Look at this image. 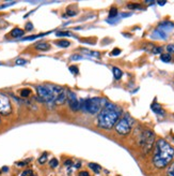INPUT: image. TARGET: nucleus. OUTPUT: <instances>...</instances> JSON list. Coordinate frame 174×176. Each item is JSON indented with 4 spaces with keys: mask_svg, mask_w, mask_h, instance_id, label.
I'll list each match as a JSON object with an SVG mask.
<instances>
[{
    "mask_svg": "<svg viewBox=\"0 0 174 176\" xmlns=\"http://www.w3.org/2000/svg\"><path fill=\"white\" fill-rule=\"evenodd\" d=\"M121 115H122L121 107L111 102H107V104L98 113L97 127L103 130H110L116 125Z\"/></svg>",
    "mask_w": 174,
    "mask_h": 176,
    "instance_id": "obj_1",
    "label": "nucleus"
},
{
    "mask_svg": "<svg viewBox=\"0 0 174 176\" xmlns=\"http://www.w3.org/2000/svg\"><path fill=\"white\" fill-rule=\"evenodd\" d=\"M174 159V147L166 140L159 139L155 144V152L153 155V164L157 169L168 167Z\"/></svg>",
    "mask_w": 174,
    "mask_h": 176,
    "instance_id": "obj_2",
    "label": "nucleus"
},
{
    "mask_svg": "<svg viewBox=\"0 0 174 176\" xmlns=\"http://www.w3.org/2000/svg\"><path fill=\"white\" fill-rule=\"evenodd\" d=\"M106 99L99 97H93L83 100H79V110H81L83 113H88L91 115L97 114L102 111L103 107L107 104Z\"/></svg>",
    "mask_w": 174,
    "mask_h": 176,
    "instance_id": "obj_3",
    "label": "nucleus"
},
{
    "mask_svg": "<svg viewBox=\"0 0 174 176\" xmlns=\"http://www.w3.org/2000/svg\"><path fill=\"white\" fill-rule=\"evenodd\" d=\"M63 90V87L52 84H43L36 86L37 96L44 102L47 103H55L57 96Z\"/></svg>",
    "mask_w": 174,
    "mask_h": 176,
    "instance_id": "obj_4",
    "label": "nucleus"
},
{
    "mask_svg": "<svg viewBox=\"0 0 174 176\" xmlns=\"http://www.w3.org/2000/svg\"><path fill=\"white\" fill-rule=\"evenodd\" d=\"M133 123H135V120L133 118L126 114L124 115L122 118H120L119 121L116 123V125L114 126V129L115 131L120 134V135H127L131 129H132V126H133Z\"/></svg>",
    "mask_w": 174,
    "mask_h": 176,
    "instance_id": "obj_5",
    "label": "nucleus"
},
{
    "mask_svg": "<svg viewBox=\"0 0 174 176\" xmlns=\"http://www.w3.org/2000/svg\"><path fill=\"white\" fill-rule=\"evenodd\" d=\"M154 142H155V134L153 131L151 130H145L143 131L140 137H139V145L142 147V149L145 154H148L151 152V149L154 146Z\"/></svg>",
    "mask_w": 174,
    "mask_h": 176,
    "instance_id": "obj_6",
    "label": "nucleus"
},
{
    "mask_svg": "<svg viewBox=\"0 0 174 176\" xmlns=\"http://www.w3.org/2000/svg\"><path fill=\"white\" fill-rule=\"evenodd\" d=\"M12 113V104L5 93L0 92V114L9 115Z\"/></svg>",
    "mask_w": 174,
    "mask_h": 176,
    "instance_id": "obj_7",
    "label": "nucleus"
},
{
    "mask_svg": "<svg viewBox=\"0 0 174 176\" xmlns=\"http://www.w3.org/2000/svg\"><path fill=\"white\" fill-rule=\"evenodd\" d=\"M66 102H68L70 109L73 112L79 111V100H78L75 92H73L71 90H68V101Z\"/></svg>",
    "mask_w": 174,
    "mask_h": 176,
    "instance_id": "obj_8",
    "label": "nucleus"
},
{
    "mask_svg": "<svg viewBox=\"0 0 174 176\" xmlns=\"http://www.w3.org/2000/svg\"><path fill=\"white\" fill-rule=\"evenodd\" d=\"M66 101H68V91H66V90L63 88V90L57 96L56 101H55V104H57V105H62V104H64Z\"/></svg>",
    "mask_w": 174,
    "mask_h": 176,
    "instance_id": "obj_9",
    "label": "nucleus"
},
{
    "mask_svg": "<svg viewBox=\"0 0 174 176\" xmlns=\"http://www.w3.org/2000/svg\"><path fill=\"white\" fill-rule=\"evenodd\" d=\"M174 28V24L171 23V22H162L160 23L159 26H158V29L161 30L164 32H167V31H170Z\"/></svg>",
    "mask_w": 174,
    "mask_h": 176,
    "instance_id": "obj_10",
    "label": "nucleus"
},
{
    "mask_svg": "<svg viewBox=\"0 0 174 176\" xmlns=\"http://www.w3.org/2000/svg\"><path fill=\"white\" fill-rule=\"evenodd\" d=\"M167 37H168V34L166 32L159 30V29L154 30V32L151 34V38L155 39V40H165V39H167Z\"/></svg>",
    "mask_w": 174,
    "mask_h": 176,
    "instance_id": "obj_11",
    "label": "nucleus"
},
{
    "mask_svg": "<svg viewBox=\"0 0 174 176\" xmlns=\"http://www.w3.org/2000/svg\"><path fill=\"white\" fill-rule=\"evenodd\" d=\"M151 109H152V111H153L155 114H157V115H161V116L165 115V111H164V109H162V107L160 106V104L157 103V102L152 103Z\"/></svg>",
    "mask_w": 174,
    "mask_h": 176,
    "instance_id": "obj_12",
    "label": "nucleus"
},
{
    "mask_svg": "<svg viewBox=\"0 0 174 176\" xmlns=\"http://www.w3.org/2000/svg\"><path fill=\"white\" fill-rule=\"evenodd\" d=\"M10 34H11V37L15 38V39H18V38H21V39H23V37H24V34H25V31H24L23 29L18 28V27H16V28H14V29L11 30Z\"/></svg>",
    "mask_w": 174,
    "mask_h": 176,
    "instance_id": "obj_13",
    "label": "nucleus"
},
{
    "mask_svg": "<svg viewBox=\"0 0 174 176\" xmlns=\"http://www.w3.org/2000/svg\"><path fill=\"white\" fill-rule=\"evenodd\" d=\"M34 47H35V49L41 51V52H46V51L50 49V45L47 42H40V43L35 44Z\"/></svg>",
    "mask_w": 174,
    "mask_h": 176,
    "instance_id": "obj_14",
    "label": "nucleus"
},
{
    "mask_svg": "<svg viewBox=\"0 0 174 176\" xmlns=\"http://www.w3.org/2000/svg\"><path fill=\"white\" fill-rule=\"evenodd\" d=\"M50 32H44V33H41V34H35V36H29V37H25L21 39V41H33V40H36L38 38H42L46 34H49Z\"/></svg>",
    "mask_w": 174,
    "mask_h": 176,
    "instance_id": "obj_15",
    "label": "nucleus"
},
{
    "mask_svg": "<svg viewBox=\"0 0 174 176\" xmlns=\"http://www.w3.org/2000/svg\"><path fill=\"white\" fill-rule=\"evenodd\" d=\"M88 167H89L93 172H94L95 174H99L100 171H102V167H100L99 164H97V163H94V162H91V163H89Z\"/></svg>",
    "mask_w": 174,
    "mask_h": 176,
    "instance_id": "obj_16",
    "label": "nucleus"
},
{
    "mask_svg": "<svg viewBox=\"0 0 174 176\" xmlns=\"http://www.w3.org/2000/svg\"><path fill=\"white\" fill-rule=\"evenodd\" d=\"M55 44H56L57 46H59V47H63V48H65V47H69V46L71 45V42L69 41V40L63 39V40H59V41L55 42Z\"/></svg>",
    "mask_w": 174,
    "mask_h": 176,
    "instance_id": "obj_17",
    "label": "nucleus"
},
{
    "mask_svg": "<svg viewBox=\"0 0 174 176\" xmlns=\"http://www.w3.org/2000/svg\"><path fill=\"white\" fill-rule=\"evenodd\" d=\"M31 93H32V91L30 88H23L19 90V96L23 98H28Z\"/></svg>",
    "mask_w": 174,
    "mask_h": 176,
    "instance_id": "obj_18",
    "label": "nucleus"
},
{
    "mask_svg": "<svg viewBox=\"0 0 174 176\" xmlns=\"http://www.w3.org/2000/svg\"><path fill=\"white\" fill-rule=\"evenodd\" d=\"M112 72H113V76H114L115 79H120V78L122 77V75H123V72L120 70L119 68H116V67H113Z\"/></svg>",
    "mask_w": 174,
    "mask_h": 176,
    "instance_id": "obj_19",
    "label": "nucleus"
},
{
    "mask_svg": "<svg viewBox=\"0 0 174 176\" xmlns=\"http://www.w3.org/2000/svg\"><path fill=\"white\" fill-rule=\"evenodd\" d=\"M83 54H86L87 56L89 57H99L100 54L98 52H92V51H89V49H82Z\"/></svg>",
    "mask_w": 174,
    "mask_h": 176,
    "instance_id": "obj_20",
    "label": "nucleus"
},
{
    "mask_svg": "<svg viewBox=\"0 0 174 176\" xmlns=\"http://www.w3.org/2000/svg\"><path fill=\"white\" fill-rule=\"evenodd\" d=\"M117 13H119L117 9H116L115 7H112V8L110 9V11H109V19H114V18H116Z\"/></svg>",
    "mask_w": 174,
    "mask_h": 176,
    "instance_id": "obj_21",
    "label": "nucleus"
},
{
    "mask_svg": "<svg viewBox=\"0 0 174 176\" xmlns=\"http://www.w3.org/2000/svg\"><path fill=\"white\" fill-rule=\"evenodd\" d=\"M47 158H48V154L47 153H43L42 156L38 158L37 162H38V164H44L45 162H47Z\"/></svg>",
    "mask_w": 174,
    "mask_h": 176,
    "instance_id": "obj_22",
    "label": "nucleus"
},
{
    "mask_svg": "<svg viewBox=\"0 0 174 176\" xmlns=\"http://www.w3.org/2000/svg\"><path fill=\"white\" fill-rule=\"evenodd\" d=\"M167 176H174V161L171 162L167 170Z\"/></svg>",
    "mask_w": 174,
    "mask_h": 176,
    "instance_id": "obj_23",
    "label": "nucleus"
},
{
    "mask_svg": "<svg viewBox=\"0 0 174 176\" xmlns=\"http://www.w3.org/2000/svg\"><path fill=\"white\" fill-rule=\"evenodd\" d=\"M56 36L57 37H74L71 31H57Z\"/></svg>",
    "mask_w": 174,
    "mask_h": 176,
    "instance_id": "obj_24",
    "label": "nucleus"
},
{
    "mask_svg": "<svg viewBox=\"0 0 174 176\" xmlns=\"http://www.w3.org/2000/svg\"><path fill=\"white\" fill-rule=\"evenodd\" d=\"M58 165H59V161H58L57 158H52V159L49 161V167H50L51 169H56Z\"/></svg>",
    "mask_w": 174,
    "mask_h": 176,
    "instance_id": "obj_25",
    "label": "nucleus"
},
{
    "mask_svg": "<svg viewBox=\"0 0 174 176\" xmlns=\"http://www.w3.org/2000/svg\"><path fill=\"white\" fill-rule=\"evenodd\" d=\"M160 59H161V61H164V62H170L171 61V55L170 54H161V56H160Z\"/></svg>",
    "mask_w": 174,
    "mask_h": 176,
    "instance_id": "obj_26",
    "label": "nucleus"
},
{
    "mask_svg": "<svg viewBox=\"0 0 174 176\" xmlns=\"http://www.w3.org/2000/svg\"><path fill=\"white\" fill-rule=\"evenodd\" d=\"M127 8L130 9V10H141V9H142V6H140V4H138V3H128Z\"/></svg>",
    "mask_w": 174,
    "mask_h": 176,
    "instance_id": "obj_27",
    "label": "nucleus"
},
{
    "mask_svg": "<svg viewBox=\"0 0 174 176\" xmlns=\"http://www.w3.org/2000/svg\"><path fill=\"white\" fill-rule=\"evenodd\" d=\"M70 71H71V73L74 74V75L79 74V69H78L77 66H71V67H70Z\"/></svg>",
    "mask_w": 174,
    "mask_h": 176,
    "instance_id": "obj_28",
    "label": "nucleus"
},
{
    "mask_svg": "<svg viewBox=\"0 0 174 176\" xmlns=\"http://www.w3.org/2000/svg\"><path fill=\"white\" fill-rule=\"evenodd\" d=\"M31 160H32V159H27V160H25V161L16 162V165H17V167H25V165H27V164H29V162H30Z\"/></svg>",
    "mask_w": 174,
    "mask_h": 176,
    "instance_id": "obj_29",
    "label": "nucleus"
},
{
    "mask_svg": "<svg viewBox=\"0 0 174 176\" xmlns=\"http://www.w3.org/2000/svg\"><path fill=\"white\" fill-rule=\"evenodd\" d=\"M78 11L76 10H71V9H68V11H66V16H75L77 15Z\"/></svg>",
    "mask_w": 174,
    "mask_h": 176,
    "instance_id": "obj_30",
    "label": "nucleus"
},
{
    "mask_svg": "<svg viewBox=\"0 0 174 176\" xmlns=\"http://www.w3.org/2000/svg\"><path fill=\"white\" fill-rule=\"evenodd\" d=\"M73 164H74V161L71 160V159H68V160H65V161H64V165L69 168V171L71 170V167H73Z\"/></svg>",
    "mask_w": 174,
    "mask_h": 176,
    "instance_id": "obj_31",
    "label": "nucleus"
},
{
    "mask_svg": "<svg viewBox=\"0 0 174 176\" xmlns=\"http://www.w3.org/2000/svg\"><path fill=\"white\" fill-rule=\"evenodd\" d=\"M162 52V47H158V46H152V53L154 54H160Z\"/></svg>",
    "mask_w": 174,
    "mask_h": 176,
    "instance_id": "obj_32",
    "label": "nucleus"
},
{
    "mask_svg": "<svg viewBox=\"0 0 174 176\" xmlns=\"http://www.w3.org/2000/svg\"><path fill=\"white\" fill-rule=\"evenodd\" d=\"M20 176H34V174L32 172V170H26L20 174Z\"/></svg>",
    "mask_w": 174,
    "mask_h": 176,
    "instance_id": "obj_33",
    "label": "nucleus"
},
{
    "mask_svg": "<svg viewBox=\"0 0 174 176\" xmlns=\"http://www.w3.org/2000/svg\"><path fill=\"white\" fill-rule=\"evenodd\" d=\"M27 63V60L26 59H23V58H18L15 60V64L17 66H23V64H26Z\"/></svg>",
    "mask_w": 174,
    "mask_h": 176,
    "instance_id": "obj_34",
    "label": "nucleus"
},
{
    "mask_svg": "<svg viewBox=\"0 0 174 176\" xmlns=\"http://www.w3.org/2000/svg\"><path fill=\"white\" fill-rule=\"evenodd\" d=\"M120 54H121V49H120V48H114V49L110 53V55H111V56H117V55H120Z\"/></svg>",
    "mask_w": 174,
    "mask_h": 176,
    "instance_id": "obj_35",
    "label": "nucleus"
},
{
    "mask_svg": "<svg viewBox=\"0 0 174 176\" xmlns=\"http://www.w3.org/2000/svg\"><path fill=\"white\" fill-rule=\"evenodd\" d=\"M167 51H168V54H174V44H169L167 46Z\"/></svg>",
    "mask_w": 174,
    "mask_h": 176,
    "instance_id": "obj_36",
    "label": "nucleus"
},
{
    "mask_svg": "<svg viewBox=\"0 0 174 176\" xmlns=\"http://www.w3.org/2000/svg\"><path fill=\"white\" fill-rule=\"evenodd\" d=\"M25 29L27 31H31L33 29V26H32V23H27L26 24V27H25Z\"/></svg>",
    "mask_w": 174,
    "mask_h": 176,
    "instance_id": "obj_37",
    "label": "nucleus"
},
{
    "mask_svg": "<svg viewBox=\"0 0 174 176\" xmlns=\"http://www.w3.org/2000/svg\"><path fill=\"white\" fill-rule=\"evenodd\" d=\"M71 59L72 60H80V59H82V56H80V55H73L72 57H71Z\"/></svg>",
    "mask_w": 174,
    "mask_h": 176,
    "instance_id": "obj_38",
    "label": "nucleus"
},
{
    "mask_svg": "<svg viewBox=\"0 0 174 176\" xmlns=\"http://www.w3.org/2000/svg\"><path fill=\"white\" fill-rule=\"evenodd\" d=\"M78 176H90V174L87 171H80L79 174H78Z\"/></svg>",
    "mask_w": 174,
    "mask_h": 176,
    "instance_id": "obj_39",
    "label": "nucleus"
},
{
    "mask_svg": "<svg viewBox=\"0 0 174 176\" xmlns=\"http://www.w3.org/2000/svg\"><path fill=\"white\" fill-rule=\"evenodd\" d=\"M158 4H159V6H165V4H166V1H159Z\"/></svg>",
    "mask_w": 174,
    "mask_h": 176,
    "instance_id": "obj_40",
    "label": "nucleus"
},
{
    "mask_svg": "<svg viewBox=\"0 0 174 176\" xmlns=\"http://www.w3.org/2000/svg\"><path fill=\"white\" fill-rule=\"evenodd\" d=\"M2 171H3V172H8V171H9V168H8V167H3V168H2Z\"/></svg>",
    "mask_w": 174,
    "mask_h": 176,
    "instance_id": "obj_41",
    "label": "nucleus"
},
{
    "mask_svg": "<svg viewBox=\"0 0 174 176\" xmlns=\"http://www.w3.org/2000/svg\"><path fill=\"white\" fill-rule=\"evenodd\" d=\"M173 140H174V137H173Z\"/></svg>",
    "mask_w": 174,
    "mask_h": 176,
    "instance_id": "obj_42",
    "label": "nucleus"
}]
</instances>
